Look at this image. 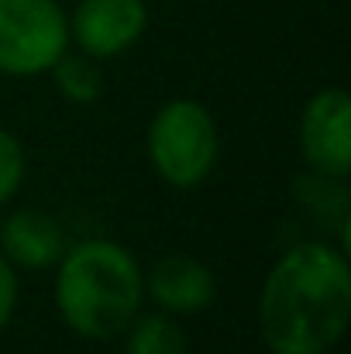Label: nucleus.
<instances>
[{
    "label": "nucleus",
    "mask_w": 351,
    "mask_h": 354,
    "mask_svg": "<svg viewBox=\"0 0 351 354\" xmlns=\"http://www.w3.org/2000/svg\"><path fill=\"white\" fill-rule=\"evenodd\" d=\"M351 324L348 251L300 241L269 268L258 292V337L269 354H331Z\"/></svg>",
    "instance_id": "1"
},
{
    "label": "nucleus",
    "mask_w": 351,
    "mask_h": 354,
    "mask_svg": "<svg viewBox=\"0 0 351 354\" xmlns=\"http://www.w3.org/2000/svg\"><path fill=\"white\" fill-rule=\"evenodd\" d=\"M145 268L111 237H87L55 261V310L62 324L87 341L120 337L141 313Z\"/></svg>",
    "instance_id": "2"
},
{
    "label": "nucleus",
    "mask_w": 351,
    "mask_h": 354,
    "mask_svg": "<svg viewBox=\"0 0 351 354\" xmlns=\"http://www.w3.org/2000/svg\"><path fill=\"white\" fill-rule=\"evenodd\" d=\"M145 155L155 176L172 189L204 186L221 158V131L214 114L190 97L165 100L145 131Z\"/></svg>",
    "instance_id": "3"
},
{
    "label": "nucleus",
    "mask_w": 351,
    "mask_h": 354,
    "mask_svg": "<svg viewBox=\"0 0 351 354\" xmlns=\"http://www.w3.org/2000/svg\"><path fill=\"white\" fill-rule=\"evenodd\" d=\"M69 48V14L59 0H0V76L38 80Z\"/></svg>",
    "instance_id": "4"
},
{
    "label": "nucleus",
    "mask_w": 351,
    "mask_h": 354,
    "mask_svg": "<svg viewBox=\"0 0 351 354\" xmlns=\"http://www.w3.org/2000/svg\"><path fill=\"white\" fill-rule=\"evenodd\" d=\"M300 151L314 176L348 179L351 176V100L341 86L317 90L300 118Z\"/></svg>",
    "instance_id": "5"
},
{
    "label": "nucleus",
    "mask_w": 351,
    "mask_h": 354,
    "mask_svg": "<svg viewBox=\"0 0 351 354\" xmlns=\"http://www.w3.org/2000/svg\"><path fill=\"white\" fill-rule=\"evenodd\" d=\"M148 28L145 0H80L69 14V45L107 62L131 52Z\"/></svg>",
    "instance_id": "6"
},
{
    "label": "nucleus",
    "mask_w": 351,
    "mask_h": 354,
    "mask_svg": "<svg viewBox=\"0 0 351 354\" xmlns=\"http://www.w3.org/2000/svg\"><path fill=\"white\" fill-rule=\"evenodd\" d=\"M217 296L214 272L193 254H165L145 272V299L169 317L204 313Z\"/></svg>",
    "instance_id": "7"
},
{
    "label": "nucleus",
    "mask_w": 351,
    "mask_h": 354,
    "mask_svg": "<svg viewBox=\"0 0 351 354\" xmlns=\"http://www.w3.org/2000/svg\"><path fill=\"white\" fill-rule=\"evenodd\" d=\"M66 248H69V241H66L62 224L38 207L10 210L0 224V254L17 272L55 268V261L62 258Z\"/></svg>",
    "instance_id": "8"
},
{
    "label": "nucleus",
    "mask_w": 351,
    "mask_h": 354,
    "mask_svg": "<svg viewBox=\"0 0 351 354\" xmlns=\"http://www.w3.org/2000/svg\"><path fill=\"white\" fill-rule=\"evenodd\" d=\"M124 354H186V330L179 317L162 310L138 313L124 327Z\"/></svg>",
    "instance_id": "9"
},
{
    "label": "nucleus",
    "mask_w": 351,
    "mask_h": 354,
    "mask_svg": "<svg viewBox=\"0 0 351 354\" xmlns=\"http://www.w3.org/2000/svg\"><path fill=\"white\" fill-rule=\"evenodd\" d=\"M55 90L62 93V100L69 104H80V107H90L100 100L104 93V73H100V62L83 55L80 48L73 52V45L55 59V66L48 69Z\"/></svg>",
    "instance_id": "10"
},
{
    "label": "nucleus",
    "mask_w": 351,
    "mask_h": 354,
    "mask_svg": "<svg viewBox=\"0 0 351 354\" xmlns=\"http://www.w3.org/2000/svg\"><path fill=\"white\" fill-rule=\"evenodd\" d=\"M24 172H28L24 145H21L7 127H0V207H7V203L21 193Z\"/></svg>",
    "instance_id": "11"
},
{
    "label": "nucleus",
    "mask_w": 351,
    "mask_h": 354,
    "mask_svg": "<svg viewBox=\"0 0 351 354\" xmlns=\"http://www.w3.org/2000/svg\"><path fill=\"white\" fill-rule=\"evenodd\" d=\"M17 310V268L0 254V330L14 320Z\"/></svg>",
    "instance_id": "12"
},
{
    "label": "nucleus",
    "mask_w": 351,
    "mask_h": 354,
    "mask_svg": "<svg viewBox=\"0 0 351 354\" xmlns=\"http://www.w3.org/2000/svg\"><path fill=\"white\" fill-rule=\"evenodd\" d=\"M331 354H334V351H331Z\"/></svg>",
    "instance_id": "13"
}]
</instances>
